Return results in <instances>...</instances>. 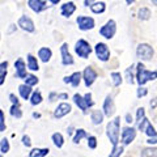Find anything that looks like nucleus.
<instances>
[{
    "instance_id": "9d476101",
    "label": "nucleus",
    "mask_w": 157,
    "mask_h": 157,
    "mask_svg": "<svg viewBox=\"0 0 157 157\" xmlns=\"http://www.w3.org/2000/svg\"><path fill=\"white\" fill-rule=\"evenodd\" d=\"M18 26L22 29V30H25L28 33H33L36 30V26H34V22L30 17L28 16H21L18 20Z\"/></svg>"
},
{
    "instance_id": "393cba45",
    "label": "nucleus",
    "mask_w": 157,
    "mask_h": 157,
    "mask_svg": "<svg viewBox=\"0 0 157 157\" xmlns=\"http://www.w3.org/2000/svg\"><path fill=\"white\" fill-rule=\"evenodd\" d=\"M105 9H106V4H105L104 2L93 3L92 6H90V11H92L93 13H97V14L104 13V12H105Z\"/></svg>"
},
{
    "instance_id": "423d86ee",
    "label": "nucleus",
    "mask_w": 157,
    "mask_h": 157,
    "mask_svg": "<svg viewBox=\"0 0 157 157\" xmlns=\"http://www.w3.org/2000/svg\"><path fill=\"white\" fill-rule=\"evenodd\" d=\"M94 51H96L97 58L102 62H107L110 59V48L104 42H98L94 47Z\"/></svg>"
},
{
    "instance_id": "de8ad7c7",
    "label": "nucleus",
    "mask_w": 157,
    "mask_h": 157,
    "mask_svg": "<svg viewBox=\"0 0 157 157\" xmlns=\"http://www.w3.org/2000/svg\"><path fill=\"white\" fill-rule=\"evenodd\" d=\"M6 76H7V72L0 73V85H3V84H4V81H6Z\"/></svg>"
},
{
    "instance_id": "4468645a",
    "label": "nucleus",
    "mask_w": 157,
    "mask_h": 157,
    "mask_svg": "<svg viewBox=\"0 0 157 157\" xmlns=\"http://www.w3.org/2000/svg\"><path fill=\"white\" fill-rule=\"evenodd\" d=\"M70 113H71V105L67 104V102H62V104L58 105L55 111H54V118L59 119V118H63L64 115L70 114Z\"/></svg>"
},
{
    "instance_id": "bb28decb",
    "label": "nucleus",
    "mask_w": 157,
    "mask_h": 157,
    "mask_svg": "<svg viewBox=\"0 0 157 157\" xmlns=\"http://www.w3.org/2000/svg\"><path fill=\"white\" fill-rule=\"evenodd\" d=\"M88 135L86 134V131L84 130V128H78V130H76V134H75V136H73V143H80V140L81 139H84V137H86L88 139Z\"/></svg>"
},
{
    "instance_id": "f8f14e48",
    "label": "nucleus",
    "mask_w": 157,
    "mask_h": 157,
    "mask_svg": "<svg viewBox=\"0 0 157 157\" xmlns=\"http://www.w3.org/2000/svg\"><path fill=\"white\" fill-rule=\"evenodd\" d=\"M28 6L36 13H41L45 9H47V3L43 0H28Z\"/></svg>"
},
{
    "instance_id": "5701e85b",
    "label": "nucleus",
    "mask_w": 157,
    "mask_h": 157,
    "mask_svg": "<svg viewBox=\"0 0 157 157\" xmlns=\"http://www.w3.org/2000/svg\"><path fill=\"white\" fill-rule=\"evenodd\" d=\"M28 68L30 71H38L39 70V66H38V60L36 56H33L32 54H28Z\"/></svg>"
},
{
    "instance_id": "a211bd4d",
    "label": "nucleus",
    "mask_w": 157,
    "mask_h": 157,
    "mask_svg": "<svg viewBox=\"0 0 157 157\" xmlns=\"http://www.w3.org/2000/svg\"><path fill=\"white\" fill-rule=\"evenodd\" d=\"M81 73L80 72H73L71 76H66L64 77V82L67 84H71L73 88H77L80 85V81H81Z\"/></svg>"
},
{
    "instance_id": "37998d69",
    "label": "nucleus",
    "mask_w": 157,
    "mask_h": 157,
    "mask_svg": "<svg viewBox=\"0 0 157 157\" xmlns=\"http://www.w3.org/2000/svg\"><path fill=\"white\" fill-rule=\"evenodd\" d=\"M9 100H11V102H12V105H20V101H18V98L13 94V93H11L9 94Z\"/></svg>"
},
{
    "instance_id": "8fccbe9b",
    "label": "nucleus",
    "mask_w": 157,
    "mask_h": 157,
    "mask_svg": "<svg viewBox=\"0 0 157 157\" xmlns=\"http://www.w3.org/2000/svg\"><path fill=\"white\" fill-rule=\"evenodd\" d=\"M126 122L127 123H132V117L130 114H126Z\"/></svg>"
},
{
    "instance_id": "3c124183",
    "label": "nucleus",
    "mask_w": 157,
    "mask_h": 157,
    "mask_svg": "<svg viewBox=\"0 0 157 157\" xmlns=\"http://www.w3.org/2000/svg\"><path fill=\"white\" fill-rule=\"evenodd\" d=\"M51 4H58V3H60V0H48Z\"/></svg>"
},
{
    "instance_id": "ea45409f",
    "label": "nucleus",
    "mask_w": 157,
    "mask_h": 157,
    "mask_svg": "<svg viewBox=\"0 0 157 157\" xmlns=\"http://www.w3.org/2000/svg\"><path fill=\"white\" fill-rule=\"evenodd\" d=\"M147 94H148V89H147V88H144V86H140L139 89H137V92H136V96L139 97V98L144 97V96H147Z\"/></svg>"
},
{
    "instance_id": "20e7f679",
    "label": "nucleus",
    "mask_w": 157,
    "mask_h": 157,
    "mask_svg": "<svg viewBox=\"0 0 157 157\" xmlns=\"http://www.w3.org/2000/svg\"><path fill=\"white\" fill-rule=\"evenodd\" d=\"M75 51L76 54L80 58L82 59H86L88 56L90 55V52H92V47L88 43L85 39H78V41L76 42V46H75Z\"/></svg>"
},
{
    "instance_id": "72a5a7b5",
    "label": "nucleus",
    "mask_w": 157,
    "mask_h": 157,
    "mask_svg": "<svg viewBox=\"0 0 157 157\" xmlns=\"http://www.w3.org/2000/svg\"><path fill=\"white\" fill-rule=\"evenodd\" d=\"M25 84L29 85V86H34L38 84V77L34 76V75H28L25 77Z\"/></svg>"
},
{
    "instance_id": "f03ea898",
    "label": "nucleus",
    "mask_w": 157,
    "mask_h": 157,
    "mask_svg": "<svg viewBox=\"0 0 157 157\" xmlns=\"http://www.w3.org/2000/svg\"><path fill=\"white\" fill-rule=\"evenodd\" d=\"M157 78V71H148L144 67L143 63H137L136 64V81L140 86L144 85L145 82H148L151 80Z\"/></svg>"
},
{
    "instance_id": "79ce46f5",
    "label": "nucleus",
    "mask_w": 157,
    "mask_h": 157,
    "mask_svg": "<svg viewBox=\"0 0 157 157\" xmlns=\"http://www.w3.org/2000/svg\"><path fill=\"white\" fill-rule=\"evenodd\" d=\"M22 144L25 145V147H30V145H32L30 137H29L28 135H24V136H22Z\"/></svg>"
},
{
    "instance_id": "f257e3e1",
    "label": "nucleus",
    "mask_w": 157,
    "mask_h": 157,
    "mask_svg": "<svg viewBox=\"0 0 157 157\" xmlns=\"http://www.w3.org/2000/svg\"><path fill=\"white\" fill-rule=\"evenodd\" d=\"M119 128H121V118L115 117L113 121H110L106 126V134L109 137L110 143L113 147L118 145V141H119Z\"/></svg>"
},
{
    "instance_id": "864d4df0",
    "label": "nucleus",
    "mask_w": 157,
    "mask_h": 157,
    "mask_svg": "<svg viewBox=\"0 0 157 157\" xmlns=\"http://www.w3.org/2000/svg\"><path fill=\"white\" fill-rule=\"evenodd\" d=\"M33 117H34V118H39V117H41V114H38V113H34Z\"/></svg>"
},
{
    "instance_id": "f704fd0d",
    "label": "nucleus",
    "mask_w": 157,
    "mask_h": 157,
    "mask_svg": "<svg viewBox=\"0 0 157 157\" xmlns=\"http://www.w3.org/2000/svg\"><path fill=\"white\" fill-rule=\"evenodd\" d=\"M122 153H123V147L117 145V147H113V151L110 152L109 157H121Z\"/></svg>"
},
{
    "instance_id": "aec40b11",
    "label": "nucleus",
    "mask_w": 157,
    "mask_h": 157,
    "mask_svg": "<svg viewBox=\"0 0 157 157\" xmlns=\"http://www.w3.org/2000/svg\"><path fill=\"white\" fill-rule=\"evenodd\" d=\"M73 102H75V104H76V106H77V107H80V110H81L82 113H86V110L89 109V107L86 106V104H85L84 97L80 96V94H78V93H76V94L73 96Z\"/></svg>"
},
{
    "instance_id": "603ef678",
    "label": "nucleus",
    "mask_w": 157,
    "mask_h": 157,
    "mask_svg": "<svg viewBox=\"0 0 157 157\" xmlns=\"http://www.w3.org/2000/svg\"><path fill=\"white\" fill-rule=\"evenodd\" d=\"M124 2H126L127 4H128V6H131L132 3H135V0H124Z\"/></svg>"
},
{
    "instance_id": "7c9ffc66",
    "label": "nucleus",
    "mask_w": 157,
    "mask_h": 157,
    "mask_svg": "<svg viewBox=\"0 0 157 157\" xmlns=\"http://www.w3.org/2000/svg\"><path fill=\"white\" fill-rule=\"evenodd\" d=\"M111 80L114 86H119L122 84V81H123V77H122L119 72H111Z\"/></svg>"
},
{
    "instance_id": "ddd939ff",
    "label": "nucleus",
    "mask_w": 157,
    "mask_h": 157,
    "mask_svg": "<svg viewBox=\"0 0 157 157\" xmlns=\"http://www.w3.org/2000/svg\"><path fill=\"white\" fill-rule=\"evenodd\" d=\"M60 55H62V63L64 66H71L73 64V58L71 55L70 50H68V45L67 43H63L60 47Z\"/></svg>"
},
{
    "instance_id": "1a4fd4ad",
    "label": "nucleus",
    "mask_w": 157,
    "mask_h": 157,
    "mask_svg": "<svg viewBox=\"0 0 157 157\" xmlns=\"http://www.w3.org/2000/svg\"><path fill=\"white\" fill-rule=\"evenodd\" d=\"M135 137H136V130L134 127H124L123 131H122V143L127 145L132 143Z\"/></svg>"
},
{
    "instance_id": "6ab92c4d",
    "label": "nucleus",
    "mask_w": 157,
    "mask_h": 157,
    "mask_svg": "<svg viewBox=\"0 0 157 157\" xmlns=\"http://www.w3.org/2000/svg\"><path fill=\"white\" fill-rule=\"evenodd\" d=\"M52 56V51L48 47H41L38 50V58L41 59L43 63H47Z\"/></svg>"
},
{
    "instance_id": "412c9836",
    "label": "nucleus",
    "mask_w": 157,
    "mask_h": 157,
    "mask_svg": "<svg viewBox=\"0 0 157 157\" xmlns=\"http://www.w3.org/2000/svg\"><path fill=\"white\" fill-rule=\"evenodd\" d=\"M18 92H20V96H21L24 100H29L32 96V86L22 84V85L18 86Z\"/></svg>"
},
{
    "instance_id": "2eb2a0df",
    "label": "nucleus",
    "mask_w": 157,
    "mask_h": 157,
    "mask_svg": "<svg viewBox=\"0 0 157 157\" xmlns=\"http://www.w3.org/2000/svg\"><path fill=\"white\" fill-rule=\"evenodd\" d=\"M14 68H16V76L18 78H25L28 76V73H26V64H25V62H24L21 58L17 59V60L14 62Z\"/></svg>"
},
{
    "instance_id": "7ed1b4c3",
    "label": "nucleus",
    "mask_w": 157,
    "mask_h": 157,
    "mask_svg": "<svg viewBox=\"0 0 157 157\" xmlns=\"http://www.w3.org/2000/svg\"><path fill=\"white\" fill-rule=\"evenodd\" d=\"M136 55L140 60L147 62V60H151V59L153 58L155 50L151 45H148V43H140L136 48Z\"/></svg>"
},
{
    "instance_id": "c9c22d12",
    "label": "nucleus",
    "mask_w": 157,
    "mask_h": 157,
    "mask_svg": "<svg viewBox=\"0 0 157 157\" xmlns=\"http://www.w3.org/2000/svg\"><path fill=\"white\" fill-rule=\"evenodd\" d=\"M88 147L90 149L97 148V137L96 136H88Z\"/></svg>"
},
{
    "instance_id": "e433bc0d",
    "label": "nucleus",
    "mask_w": 157,
    "mask_h": 157,
    "mask_svg": "<svg viewBox=\"0 0 157 157\" xmlns=\"http://www.w3.org/2000/svg\"><path fill=\"white\" fill-rule=\"evenodd\" d=\"M126 78H127V82H130V84H132L134 82V75H132V66L128 67L126 70Z\"/></svg>"
},
{
    "instance_id": "473e14b6",
    "label": "nucleus",
    "mask_w": 157,
    "mask_h": 157,
    "mask_svg": "<svg viewBox=\"0 0 157 157\" xmlns=\"http://www.w3.org/2000/svg\"><path fill=\"white\" fill-rule=\"evenodd\" d=\"M9 149H11V145H9V141L8 139H2V141H0V151H2V153H8Z\"/></svg>"
},
{
    "instance_id": "f3484780",
    "label": "nucleus",
    "mask_w": 157,
    "mask_h": 157,
    "mask_svg": "<svg viewBox=\"0 0 157 157\" xmlns=\"http://www.w3.org/2000/svg\"><path fill=\"white\" fill-rule=\"evenodd\" d=\"M75 11H76V6L73 2H68L60 7V13H62V16H64V17L72 16V14L75 13Z\"/></svg>"
},
{
    "instance_id": "a19ab883",
    "label": "nucleus",
    "mask_w": 157,
    "mask_h": 157,
    "mask_svg": "<svg viewBox=\"0 0 157 157\" xmlns=\"http://www.w3.org/2000/svg\"><path fill=\"white\" fill-rule=\"evenodd\" d=\"M84 100H85V104L88 107H92L93 105H94V102L92 101V94L90 93H86V94L84 96Z\"/></svg>"
},
{
    "instance_id": "9b49d317",
    "label": "nucleus",
    "mask_w": 157,
    "mask_h": 157,
    "mask_svg": "<svg viewBox=\"0 0 157 157\" xmlns=\"http://www.w3.org/2000/svg\"><path fill=\"white\" fill-rule=\"evenodd\" d=\"M82 78H84V82H85V85L89 88L93 85V82L96 81V78H97V72L93 70L92 67H86L84 72H82Z\"/></svg>"
},
{
    "instance_id": "c85d7f7f",
    "label": "nucleus",
    "mask_w": 157,
    "mask_h": 157,
    "mask_svg": "<svg viewBox=\"0 0 157 157\" xmlns=\"http://www.w3.org/2000/svg\"><path fill=\"white\" fill-rule=\"evenodd\" d=\"M141 157H157V148L148 147L141 151Z\"/></svg>"
},
{
    "instance_id": "0eeeda50",
    "label": "nucleus",
    "mask_w": 157,
    "mask_h": 157,
    "mask_svg": "<svg viewBox=\"0 0 157 157\" xmlns=\"http://www.w3.org/2000/svg\"><path fill=\"white\" fill-rule=\"evenodd\" d=\"M76 22L78 25V29L82 32H86V30H90V29L94 28V20L92 17H88V16H78L76 18Z\"/></svg>"
},
{
    "instance_id": "58836bf2",
    "label": "nucleus",
    "mask_w": 157,
    "mask_h": 157,
    "mask_svg": "<svg viewBox=\"0 0 157 157\" xmlns=\"http://www.w3.org/2000/svg\"><path fill=\"white\" fill-rule=\"evenodd\" d=\"M144 117H145V110L143 109V107H139L137 111H136V122H137V123H139V122L143 119Z\"/></svg>"
},
{
    "instance_id": "dca6fc26",
    "label": "nucleus",
    "mask_w": 157,
    "mask_h": 157,
    "mask_svg": "<svg viewBox=\"0 0 157 157\" xmlns=\"http://www.w3.org/2000/svg\"><path fill=\"white\" fill-rule=\"evenodd\" d=\"M115 111V105H114V101L110 96H107L105 98V102H104V114L107 117H111Z\"/></svg>"
},
{
    "instance_id": "49530a36",
    "label": "nucleus",
    "mask_w": 157,
    "mask_h": 157,
    "mask_svg": "<svg viewBox=\"0 0 157 157\" xmlns=\"http://www.w3.org/2000/svg\"><path fill=\"white\" fill-rule=\"evenodd\" d=\"M147 143H148L149 145H153V144H157V136L155 137H149L148 140H147Z\"/></svg>"
},
{
    "instance_id": "09e8293b",
    "label": "nucleus",
    "mask_w": 157,
    "mask_h": 157,
    "mask_svg": "<svg viewBox=\"0 0 157 157\" xmlns=\"http://www.w3.org/2000/svg\"><path fill=\"white\" fill-rule=\"evenodd\" d=\"M94 2H96V0H84V6L85 7H90Z\"/></svg>"
},
{
    "instance_id": "a878e982",
    "label": "nucleus",
    "mask_w": 157,
    "mask_h": 157,
    "mask_svg": "<svg viewBox=\"0 0 157 157\" xmlns=\"http://www.w3.org/2000/svg\"><path fill=\"white\" fill-rule=\"evenodd\" d=\"M52 141L56 148H62L63 144H64V137L60 132H55V134H52Z\"/></svg>"
},
{
    "instance_id": "5fc2aeb1",
    "label": "nucleus",
    "mask_w": 157,
    "mask_h": 157,
    "mask_svg": "<svg viewBox=\"0 0 157 157\" xmlns=\"http://www.w3.org/2000/svg\"><path fill=\"white\" fill-rule=\"evenodd\" d=\"M152 3H153V4H155V6L157 7V0H152Z\"/></svg>"
},
{
    "instance_id": "cd10ccee",
    "label": "nucleus",
    "mask_w": 157,
    "mask_h": 157,
    "mask_svg": "<svg viewBox=\"0 0 157 157\" xmlns=\"http://www.w3.org/2000/svg\"><path fill=\"white\" fill-rule=\"evenodd\" d=\"M29 100H30V102H32V105H39L42 102V94H41V92H38V90H36V92H33L32 93V96H30V98H29Z\"/></svg>"
},
{
    "instance_id": "c756f323",
    "label": "nucleus",
    "mask_w": 157,
    "mask_h": 157,
    "mask_svg": "<svg viewBox=\"0 0 157 157\" xmlns=\"http://www.w3.org/2000/svg\"><path fill=\"white\" fill-rule=\"evenodd\" d=\"M137 16H139L140 20H148V18L152 16V13H151V11H149V8L143 7V8L139 9V12H137Z\"/></svg>"
},
{
    "instance_id": "6e6552de",
    "label": "nucleus",
    "mask_w": 157,
    "mask_h": 157,
    "mask_svg": "<svg viewBox=\"0 0 157 157\" xmlns=\"http://www.w3.org/2000/svg\"><path fill=\"white\" fill-rule=\"evenodd\" d=\"M139 130H140V131H144L149 137L157 136V132H156V130H155V127L152 126V123L148 121V118H147V117H144L143 119L139 122Z\"/></svg>"
},
{
    "instance_id": "a18cd8bd",
    "label": "nucleus",
    "mask_w": 157,
    "mask_h": 157,
    "mask_svg": "<svg viewBox=\"0 0 157 157\" xmlns=\"http://www.w3.org/2000/svg\"><path fill=\"white\" fill-rule=\"evenodd\" d=\"M56 100H68V94H67V93H60V94H56Z\"/></svg>"
},
{
    "instance_id": "b1692460",
    "label": "nucleus",
    "mask_w": 157,
    "mask_h": 157,
    "mask_svg": "<svg viewBox=\"0 0 157 157\" xmlns=\"http://www.w3.org/2000/svg\"><path fill=\"white\" fill-rule=\"evenodd\" d=\"M48 148H34L30 151L29 157H45L48 155Z\"/></svg>"
},
{
    "instance_id": "c03bdc74",
    "label": "nucleus",
    "mask_w": 157,
    "mask_h": 157,
    "mask_svg": "<svg viewBox=\"0 0 157 157\" xmlns=\"http://www.w3.org/2000/svg\"><path fill=\"white\" fill-rule=\"evenodd\" d=\"M7 67H8V62H2L0 63V73L7 72Z\"/></svg>"
},
{
    "instance_id": "4c0bfd02",
    "label": "nucleus",
    "mask_w": 157,
    "mask_h": 157,
    "mask_svg": "<svg viewBox=\"0 0 157 157\" xmlns=\"http://www.w3.org/2000/svg\"><path fill=\"white\" fill-rule=\"evenodd\" d=\"M7 126H6V118H4V113L3 110H0V132L6 131Z\"/></svg>"
},
{
    "instance_id": "2f4dec72",
    "label": "nucleus",
    "mask_w": 157,
    "mask_h": 157,
    "mask_svg": "<svg viewBox=\"0 0 157 157\" xmlns=\"http://www.w3.org/2000/svg\"><path fill=\"white\" fill-rule=\"evenodd\" d=\"M9 113H11L12 117H16V118L22 117V111H21V109H20V105H12L11 109H9Z\"/></svg>"
},
{
    "instance_id": "6e6d98bb",
    "label": "nucleus",
    "mask_w": 157,
    "mask_h": 157,
    "mask_svg": "<svg viewBox=\"0 0 157 157\" xmlns=\"http://www.w3.org/2000/svg\"><path fill=\"white\" fill-rule=\"evenodd\" d=\"M0 157H3V156H2V155H0Z\"/></svg>"
},
{
    "instance_id": "39448f33",
    "label": "nucleus",
    "mask_w": 157,
    "mask_h": 157,
    "mask_svg": "<svg viewBox=\"0 0 157 157\" xmlns=\"http://www.w3.org/2000/svg\"><path fill=\"white\" fill-rule=\"evenodd\" d=\"M115 33H117V24L114 20H109V21L100 29V34L102 37H105L106 39H111L115 36Z\"/></svg>"
},
{
    "instance_id": "4be33fe9",
    "label": "nucleus",
    "mask_w": 157,
    "mask_h": 157,
    "mask_svg": "<svg viewBox=\"0 0 157 157\" xmlns=\"http://www.w3.org/2000/svg\"><path fill=\"white\" fill-rule=\"evenodd\" d=\"M90 118H92V122L93 124H101L102 121H104V113L101 110H93L92 114H90Z\"/></svg>"
}]
</instances>
